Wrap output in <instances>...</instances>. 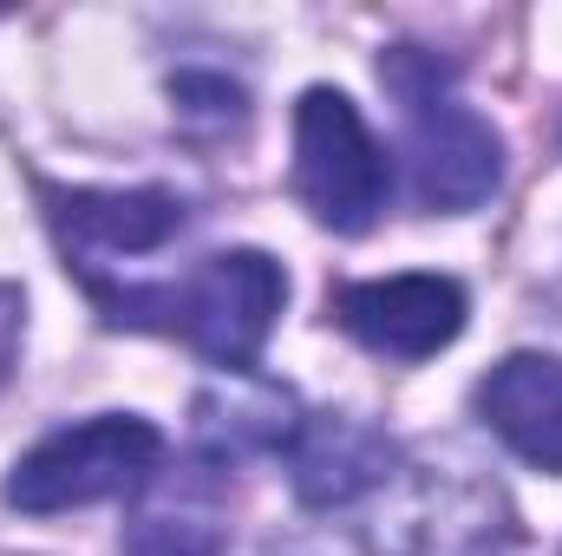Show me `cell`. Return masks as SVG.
<instances>
[{
    "label": "cell",
    "instance_id": "7a4b0ae2",
    "mask_svg": "<svg viewBox=\"0 0 562 556\" xmlns=\"http://www.w3.org/2000/svg\"><path fill=\"white\" fill-rule=\"evenodd\" d=\"M380 79L406 105V164L425 210H477L504 184V138L484 112H471L451 92V66H438L419 46H393L380 59Z\"/></svg>",
    "mask_w": 562,
    "mask_h": 556
},
{
    "label": "cell",
    "instance_id": "8fae6325",
    "mask_svg": "<svg viewBox=\"0 0 562 556\" xmlns=\"http://www.w3.org/2000/svg\"><path fill=\"white\" fill-rule=\"evenodd\" d=\"M301 425L294 393L256 374H229L196 400V438L210 445V458H236V452H281L288 432Z\"/></svg>",
    "mask_w": 562,
    "mask_h": 556
},
{
    "label": "cell",
    "instance_id": "7c38bea8",
    "mask_svg": "<svg viewBox=\"0 0 562 556\" xmlns=\"http://www.w3.org/2000/svg\"><path fill=\"white\" fill-rule=\"evenodd\" d=\"M20 334H26V294H20L13 281H0V387H7V374H13Z\"/></svg>",
    "mask_w": 562,
    "mask_h": 556
},
{
    "label": "cell",
    "instance_id": "52a82bcc",
    "mask_svg": "<svg viewBox=\"0 0 562 556\" xmlns=\"http://www.w3.org/2000/svg\"><path fill=\"white\" fill-rule=\"evenodd\" d=\"M464 314H471V294L451 276H380L347 281L334 294V321L386 360H431L464 334Z\"/></svg>",
    "mask_w": 562,
    "mask_h": 556
},
{
    "label": "cell",
    "instance_id": "8992f818",
    "mask_svg": "<svg viewBox=\"0 0 562 556\" xmlns=\"http://www.w3.org/2000/svg\"><path fill=\"white\" fill-rule=\"evenodd\" d=\"M46 223L66 249V269L105 276V263L119 256H150L183 230V197L164 184H138V190H59L46 184Z\"/></svg>",
    "mask_w": 562,
    "mask_h": 556
},
{
    "label": "cell",
    "instance_id": "3957f363",
    "mask_svg": "<svg viewBox=\"0 0 562 556\" xmlns=\"http://www.w3.org/2000/svg\"><path fill=\"white\" fill-rule=\"evenodd\" d=\"M157 471H164V432L138 413H99L20 452L7 471V504L26 518H53L105 498H138Z\"/></svg>",
    "mask_w": 562,
    "mask_h": 556
},
{
    "label": "cell",
    "instance_id": "277c9868",
    "mask_svg": "<svg viewBox=\"0 0 562 556\" xmlns=\"http://www.w3.org/2000/svg\"><path fill=\"white\" fill-rule=\"evenodd\" d=\"M380 498V556H517L510 498L471 465H406Z\"/></svg>",
    "mask_w": 562,
    "mask_h": 556
},
{
    "label": "cell",
    "instance_id": "6da1fadb",
    "mask_svg": "<svg viewBox=\"0 0 562 556\" xmlns=\"http://www.w3.org/2000/svg\"><path fill=\"white\" fill-rule=\"evenodd\" d=\"M86 288L112 327L177 334L223 374H249L288 301V269L269 249H223L177 281H86Z\"/></svg>",
    "mask_w": 562,
    "mask_h": 556
},
{
    "label": "cell",
    "instance_id": "ba28073f",
    "mask_svg": "<svg viewBox=\"0 0 562 556\" xmlns=\"http://www.w3.org/2000/svg\"><path fill=\"white\" fill-rule=\"evenodd\" d=\"M288 471H294V491L321 511L334 504H353L367 491H380L400 465L393 438H380L367 419L353 413H301V425L288 432Z\"/></svg>",
    "mask_w": 562,
    "mask_h": 556
},
{
    "label": "cell",
    "instance_id": "30bf717a",
    "mask_svg": "<svg viewBox=\"0 0 562 556\" xmlns=\"http://www.w3.org/2000/svg\"><path fill=\"white\" fill-rule=\"evenodd\" d=\"M223 485L210 471H157L119 537V556H223Z\"/></svg>",
    "mask_w": 562,
    "mask_h": 556
},
{
    "label": "cell",
    "instance_id": "9c48e42d",
    "mask_svg": "<svg viewBox=\"0 0 562 556\" xmlns=\"http://www.w3.org/2000/svg\"><path fill=\"white\" fill-rule=\"evenodd\" d=\"M477 419L524 465L562 478V354H504L477 380Z\"/></svg>",
    "mask_w": 562,
    "mask_h": 556
},
{
    "label": "cell",
    "instance_id": "5b68a950",
    "mask_svg": "<svg viewBox=\"0 0 562 556\" xmlns=\"http://www.w3.org/2000/svg\"><path fill=\"white\" fill-rule=\"evenodd\" d=\"M294 197L314 210V223L340 236L373 230L393 197L386 144L367 132L360 105L334 86H307L294 105Z\"/></svg>",
    "mask_w": 562,
    "mask_h": 556
}]
</instances>
